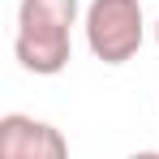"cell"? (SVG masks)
Listing matches in <instances>:
<instances>
[{"instance_id":"3957f363","label":"cell","mask_w":159,"mask_h":159,"mask_svg":"<svg viewBox=\"0 0 159 159\" xmlns=\"http://www.w3.org/2000/svg\"><path fill=\"white\" fill-rule=\"evenodd\" d=\"M0 159H69V142L48 120L9 112L0 120Z\"/></svg>"},{"instance_id":"5b68a950","label":"cell","mask_w":159,"mask_h":159,"mask_svg":"<svg viewBox=\"0 0 159 159\" xmlns=\"http://www.w3.org/2000/svg\"><path fill=\"white\" fill-rule=\"evenodd\" d=\"M155 43H159V22H155Z\"/></svg>"},{"instance_id":"277c9868","label":"cell","mask_w":159,"mask_h":159,"mask_svg":"<svg viewBox=\"0 0 159 159\" xmlns=\"http://www.w3.org/2000/svg\"><path fill=\"white\" fill-rule=\"evenodd\" d=\"M129 159H159V151H138V155H129Z\"/></svg>"},{"instance_id":"7a4b0ae2","label":"cell","mask_w":159,"mask_h":159,"mask_svg":"<svg viewBox=\"0 0 159 159\" xmlns=\"http://www.w3.org/2000/svg\"><path fill=\"white\" fill-rule=\"evenodd\" d=\"M86 26V48L103 65H125L142 48V4L138 0H90L82 13Z\"/></svg>"},{"instance_id":"6da1fadb","label":"cell","mask_w":159,"mask_h":159,"mask_svg":"<svg viewBox=\"0 0 159 159\" xmlns=\"http://www.w3.org/2000/svg\"><path fill=\"white\" fill-rule=\"evenodd\" d=\"M78 0H22L17 4V39L13 52L22 60V69L34 78H56L69 56L73 39L69 30L78 26Z\"/></svg>"}]
</instances>
